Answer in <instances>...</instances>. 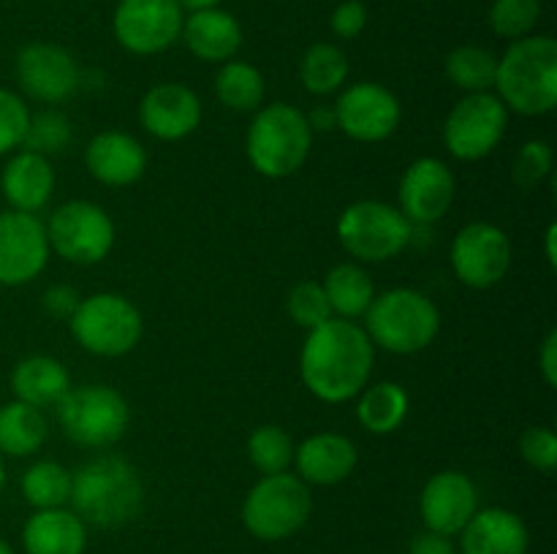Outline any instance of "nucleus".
Wrapping results in <instances>:
<instances>
[{"label": "nucleus", "instance_id": "f257e3e1", "mask_svg": "<svg viewBox=\"0 0 557 554\" xmlns=\"http://www.w3.org/2000/svg\"><path fill=\"white\" fill-rule=\"evenodd\" d=\"M375 345L357 320L330 318L308 331L299 351V378L326 405L357 400L370 383Z\"/></svg>", "mask_w": 557, "mask_h": 554}, {"label": "nucleus", "instance_id": "f03ea898", "mask_svg": "<svg viewBox=\"0 0 557 554\" xmlns=\"http://www.w3.org/2000/svg\"><path fill=\"white\" fill-rule=\"evenodd\" d=\"M71 511L85 525L123 527L145 508V481L134 462L117 454H98L71 473Z\"/></svg>", "mask_w": 557, "mask_h": 554}, {"label": "nucleus", "instance_id": "7ed1b4c3", "mask_svg": "<svg viewBox=\"0 0 557 554\" xmlns=\"http://www.w3.org/2000/svg\"><path fill=\"white\" fill-rule=\"evenodd\" d=\"M495 96L509 112L544 117L557 106V41L553 36L517 38L498 58Z\"/></svg>", "mask_w": 557, "mask_h": 554}, {"label": "nucleus", "instance_id": "20e7f679", "mask_svg": "<svg viewBox=\"0 0 557 554\" xmlns=\"http://www.w3.org/2000/svg\"><path fill=\"white\" fill-rule=\"evenodd\" d=\"M313 147L308 117L294 103L275 101L256 109L245 136V155L256 174L267 179L294 177Z\"/></svg>", "mask_w": 557, "mask_h": 554}, {"label": "nucleus", "instance_id": "39448f33", "mask_svg": "<svg viewBox=\"0 0 557 554\" xmlns=\"http://www.w3.org/2000/svg\"><path fill=\"white\" fill-rule=\"evenodd\" d=\"M364 331L375 348L413 356L435 342L441 331V310L419 288H389L375 293L373 304L364 313Z\"/></svg>", "mask_w": 557, "mask_h": 554}, {"label": "nucleus", "instance_id": "423d86ee", "mask_svg": "<svg viewBox=\"0 0 557 554\" xmlns=\"http://www.w3.org/2000/svg\"><path fill=\"white\" fill-rule=\"evenodd\" d=\"M69 329L82 351L101 358H120L141 342L145 318L123 293L98 291L82 297L79 307L69 318Z\"/></svg>", "mask_w": 557, "mask_h": 554}, {"label": "nucleus", "instance_id": "0eeeda50", "mask_svg": "<svg viewBox=\"0 0 557 554\" xmlns=\"http://www.w3.org/2000/svg\"><path fill=\"white\" fill-rule=\"evenodd\" d=\"M54 413L65 438L92 451L112 449L131 424L128 400L107 383L71 386Z\"/></svg>", "mask_w": 557, "mask_h": 554}, {"label": "nucleus", "instance_id": "6e6552de", "mask_svg": "<svg viewBox=\"0 0 557 554\" xmlns=\"http://www.w3.org/2000/svg\"><path fill=\"white\" fill-rule=\"evenodd\" d=\"M313 494L297 473L261 476L243 500V525L264 543L286 541L308 525Z\"/></svg>", "mask_w": 557, "mask_h": 554}, {"label": "nucleus", "instance_id": "1a4fd4ad", "mask_svg": "<svg viewBox=\"0 0 557 554\" xmlns=\"http://www.w3.org/2000/svg\"><path fill=\"white\" fill-rule=\"evenodd\" d=\"M411 237V221L386 201H354L337 217V242L357 264H384L397 259Z\"/></svg>", "mask_w": 557, "mask_h": 554}, {"label": "nucleus", "instance_id": "9d476101", "mask_svg": "<svg viewBox=\"0 0 557 554\" xmlns=\"http://www.w3.org/2000/svg\"><path fill=\"white\" fill-rule=\"evenodd\" d=\"M44 226H47L49 250L76 266L101 264L112 253L117 239V228L109 212L87 199L60 204Z\"/></svg>", "mask_w": 557, "mask_h": 554}, {"label": "nucleus", "instance_id": "9b49d317", "mask_svg": "<svg viewBox=\"0 0 557 554\" xmlns=\"http://www.w3.org/2000/svg\"><path fill=\"white\" fill-rule=\"evenodd\" d=\"M509 109L495 92H466L444 123V144L457 161H482L498 150L509 128Z\"/></svg>", "mask_w": 557, "mask_h": 554}, {"label": "nucleus", "instance_id": "f8f14e48", "mask_svg": "<svg viewBox=\"0 0 557 554\" xmlns=\"http://www.w3.org/2000/svg\"><path fill=\"white\" fill-rule=\"evenodd\" d=\"M451 269L455 277L468 288H493L509 275L515 248L509 234L487 221H473L462 226L451 239Z\"/></svg>", "mask_w": 557, "mask_h": 554}, {"label": "nucleus", "instance_id": "ddd939ff", "mask_svg": "<svg viewBox=\"0 0 557 554\" xmlns=\"http://www.w3.org/2000/svg\"><path fill=\"white\" fill-rule=\"evenodd\" d=\"M185 11L177 0H120L112 14L114 41L131 54L152 58L183 36Z\"/></svg>", "mask_w": 557, "mask_h": 554}, {"label": "nucleus", "instance_id": "4468645a", "mask_svg": "<svg viewBox=\"0 0 557 554\" xmlns=\"http://www.w3.org/2000/svg\"><path fill=\"white\" fill-rule=\"evenodd\" d=\"M335 106L337 128L354 141L379 144L386 141L403 123L400 98L379 81H354L343 87Z\"/></svg>", "mask_w": 557, "mask_h": 554}, {"label": "nucleus", "instance_id": "2eb2a0df", "mask_svg": "<svg viewBox=\"0 0 557 554\" xmlns=\"http://www.w3.org/2000/svg\"><path fill=\"white\" fill-rule=\"evenodd\" d=\"M14 74L27 98L49 106L69 101L82 87V71L74 54L49 41L25 43L16 52Z\"/></svg>", "mask_w": 557, "mask_h": 554}, {"label": "nucleus", "instance_id": "dca6fc26", "mask_svg": "<svg viewBox=\"0 0 557 554\" xmlns=\"http://www.w3.org/2000/svg\"><path fill=\"white\" fill-rule=\"evenodd\" d=\"M47 226L30 212H0V286L20 288L36 280L49 264Z\"/></svg>", "mask_w": 557, "mask_h": 554}, {"label": "nucleus", "instance_id": "f3484780", "mask_svg": "<svg viewBox=\"0 0 557 554\" xmlns=\"http://www.w3.org/2000/svg\"><path fill=\"white\" fill-rule=\"evenodd\" d=\"M457 179L449 163L441 158L424 155L417 158L403 172L400 188H397V210L411 221V226H430L438 223L455 204Z\"/></svg>", "mask_w": 557, "mask_h": 554}, {"label": "nucleus", "instance_id": "a211bd4d", "mask_svg": "<svg viewBox=\"0 0 557 554\" xmlns=\"http://www.w3.org/2000/svg\"><path fill=\"white\" fill-rule=\"evenodd\" d=\"M479 511V489L462 470H438L428 478L419 494V516L424 530L446 538L460 536L462 527Z\"/></svg>", "mask_w": 557, "mask_h": 554}, {"label": "nucleus", "instance_id": "6ab92c4d", "mask_svg": "<svg viewBox=\"0 0 557 554\" xmlns=\"http://www.w3.org/2000/svg\"><path fill=\"white\" fill-rule=\"evenodd\" d=\"M139 125L158 141H183L201 125V98L183 81H158L141 96Z\"/></svg>", "mask_w": 557, "mask_h": 554}, {"label": "nucleus", "instance_id": "aec40b11", "mask_svg": "<svg viewBox=\"0 0 557 554\" xmlns=\"http://www.w3.org/2000/svg\"><path fill=\"white\" fill-rule=\"evenodd\" d=\"M85 166L107 188H128L147 172V150L125 130H101L85 147Z\"/></svg>", "mask_w": 557, "mask_h": 554}, {"label": "nucleus", "instance_id": "412c9836", "mask_svg": "<svg viewBox=\"0 0 557 554\" xmlns=\"http://www.w3.org/2000/svg\"><path fill=\"white\" fill-rule=\"evenodd\" d=\"M294 465L308 487H335L357 470L359 451L346 435L315 432L294 449Z\"/></svg>", "mask_w": 557, "mask_h": 554}, {"label": "nucleus", "instance_id": "4be33fe9", "mask_svg": "<svg viewBox=\"0 0 557 554\" xmlns=\"http://www.w3.org/2000/svg\"><path fill=\"white\" fill-rule=\"evenodd\" d=\"M54 182H58V174H54L52 161L30 150H16L0 174L5 204L16 212H30V215L41 212L52 201Z\"/></svg>", "mask_w": 557, "mask_h": 554}, {"label": "nucleus", "instance_id": "5701e85b", "mask_svg": "<svg viewBox=\"0 0 557 554\" xmlns=\"http://www.w3.org/2000/svg\"><path fill=\"white\" fill-rule=\"evenodd\" d=\"M531 532L520 514L509 508H479L460 530V554H528Z\"/></svg>", "mask_w": 557, "mask_h": 554}, {"label": "nucleus", "instance_id": "b1692460", "mask_svg": "<svg viewBox=\"0 0 557 554\" xmlns=\"http://www.w3.org/2000/svg\"><path fill=\"white\" fill-rule=\"evenodd\" d=\"M243 38V25H239L237 16L218 5V9L190 11L183 22L180 41L201 63L223 65L237 58Z\"/></svg>", "mask_w": 557, "mask_h": 554}, {"label": "nucleus", "instance_id": "393cba45", "mask_svg": "<svg viewBox=\"0 0 557 554\" xmlns=\"http://www.w3.org/2000/svg\"><path fill=\"white\" fill-rule=\"evenodd\" d=\"M25 554H85L87 525L71 508L33 511L22 527Z\"/></svg>", "mask_w": 557, "mask_h": 554}, {"label": "nucleus", "instance_id": "a878e982", "mask_svg": "<svg viewBox=\"0 0 557 554\" xmlns=\"http://www.w3.org/2000/svg\"><path fill=\"white\" fill-rule=\"evenodd\" d=\"M71 389V375L60 358L47 353H33L20 358L11 369V394L25 405L54 407Z\"/></svg>", "mask_w": 557, "mask_h": 554}, {"label": "nucleus", "instance_id": "bb28decb", "mask_svg": "<svg viewBox=\"0 0 557 554\" xmlns=\"http://www.w3.org/2000/svg\"><path fill=\"white\" fill-rule=\"evenodd\" d=\"M408 407H411V400L400 383L379 380V383H368L357 394V421L370 435H392L406 421Z\"/></svg>", "mask_w": 557, "mask_h": 554}, {"label": "nucleus", "instance_id": "cd10ccee", "mask_svg": "<svg viewBox=\"0 0 557 554\" xmlns=\"http://www.w3.org/2000/svg\"><path fill=\"white\" fill-rule=\"evenodd\" d=\"M321 286H324V293L326 299H330V307L335 318H364V313H368V307L375 299L373 277H370L368 272H364V266L357 264V261H346V264L332 266Z\"/></svg>", "mask_w": 557, "mask_h": 554}, {"label": "nucleus", "instance_id": "c85d7f7f", "mask_svg": "<svg viewBox=\"0 0 557 554\" xmlns=\"http://www.w3.org/2000/svg\"><path fill=\"white\" fill-rule=\"evenodd\" d=\"M49 421L44 411L25 405L20 400H11L0 405V454L14 456H33L44 443H47Z\"/></svg>", "mask_w": 557, "mask_h": 554}, {"label": "nucleus", "instance_id": "c756f323", "mask_svg": "<svg viewBox=\"0 0 557 554\" xmlns=\"http://www.w3.org/2000/svg\"><path fill=\"white\" fill-rule=\"evenodd\" d=\"M215 96L232 112H250L264 106L267 85L256 65L245 60H228L215 74Z\"/></svg>", "mask_w": 557, "mask_h": 554}, {"label": "nucleus", "instance_id": "7c9ffc66", "mask_svg": "<svg viewBox=\"0 0 557 554\" xmlns=\"http://www.w3.org/2000/svg\"><path fill=\"white\" fill-rule=\"evenodd\" d=\"M299 79L310 96H332L348 79V58L337 43L319 41L299 60Z\"/></svg>", "mask_w": 557, "mask_h": 554}, {"label": "nucleus", "instance_id": "2f4dec72", "mask_svg": "<svg viewBox=\"0 0 557 554\" xmlns=\"http://www.w3.org/2000/svg\"><path fill=\"white\" fill-rule=\"evenodd\" d=\"M446 76L462 92H493L498 74V54L479 43H462L446 54Z\"/></svg>", "mask_w": 557, "mask_h": 554}, {"label": "nucleus", "instance_id": "473e14b6", "mask_svg": "<svg viewBox=\"0 0 557 554\" xmlns=\"http://www.w3.org/2000/svg\"><path fill=\"white\" fill-rule=\"evenodd\" d=\"M20 489L33 511L63 508L71 498V470L54 459H41L22 473Z\"/></svg>", "mask_w": 557, "mask_h": 554}, {"label": "nucleus", "instance_id": "72a5a7b5", "mask_svg": "<svg viewBox=\"0 0 557 554\" xmlns=\"http://www.w3.org/2000/svg\"><path fill=\"white\" fill-rule=\"evenodd\" d=\"M294 440L277 424H261L248 438V459L261 476L286 473L294 465Z\"/></svg>", "mask_w": 557, "mask_h": 554}, {"label": "nucleus", "instance_id": "f704fd0d", "mask_svg": "<svg viewBox=\"0 0 557 554\" xmlns=\"http://www.w3.org/2000/svg\"><path fill=\"white\" fill-rule=\"evenodd\" d=\"M74 139V125L65 117L60 109H44V112H30V123H27L25 141L20 150L38 152V155H58Z\"/></svg>", "mask_w": 557, "mask_h": 554}, {"label": "nucleus", "instance_id": "c9c22d12", "mask_svg": "<svg viewBox=\"0 0 557 554\" xmlns=\"http://www.w3.org/2000/svg\"><path fill=\"white\" fill-rule=\"evenodd\" d=\"M539 20H542V0H493L487 16L495 36L506 41L533 36Z\"/></svg>", "mask_w": 557, "mask_h": 554}, {"label": "nucleus", "instance_id": "e433bc0d", "mask_svg": "<svg viewBox=\"0 0 557 554\" xmlns=\"http://www.w3.org/2000/svg\"><path fill=\"white\" fill-rule=\"evenodd\" d=\"M286 313L288 318L305 331L315 329V326H321L324 320L335 318L330 307V299H326L324 293V286L315 280H302L288 291Z\"/></svg>", "mask_w": 557, "mask_h": 554}, {"label": "nucleus", "instance_id": "4c0bfd02", "mask_svg": "<svg viewBox=\"0 0 557 554\" xmlns=\"http://www.w3.org/2000/svg\"><path fill=\"white\" fill-rule=\"evenodd\" d=\"M553 166L555 152L553 147H549V141L531 139L520 147L515 163H511V179H515V185H520V188L531 190L553 174Z\"/></svg>", "mask_w": 557, "mask_h": 554}, {"label": "nucleus", "instance_id": "58836bf2", "mask_svg": "<svg viewBox=\"0 0 557 554\" xmlns=\"http://www.w3.org/2000/svg\"><path fill=\"white\" fill-rule=\"evenodd\" d=\"M27 123H30L27 103L14 90L0 87V158L20 150L25 141Z\"/></svg>", "mask_w": 557, "mask_h": 554}, {"label": "nucleus", "instance_id": "ea45409f", "mask_svg": "<svg viewBox=\"0 0 557 554\" xmlns=\"http://www.w3.org/2000/svg\"><path fill=\"white\" fill-rule=\"evenodd\" d=\"M520 454L528 467L542 476H553L557 467V438L549 427H528L520 435Z\"/></svg>", "mask_w": 557, "mask_h": 554}, {"label": "nucleus", "instance_id": "a19ab883", "mask_svg": "<svg viewBox=\"0 0 557 554\" xmlns=\"http://www.w3.org/2000/svg\"><path fill=\"white\" fill-rule=\"evenodd\" d=\"M368 25V5L362 0H343V3L335 5L330 16V27L337 38H357L359 33Z\"/></svg>", "mask_w": 557, "mask_h": 554}, {"label": "nucleus", "instance_id": "79ce46f5", "mask_svg": "<svg viewBox=\"0 0 557 554\" xmlns=\"http://www.w3.org/2000/svg\"><path fill=\"white\" fill-rule=\"evenodd\" d=\"M82 297L74 286L69 282H58V286H49L41 297V307L49 318L54 320H69L71 315L79 307Z\"/></svg>", "mask_w": 557, "mask_h": 554}, {"label": "nucleus", "instance_id": "37998d69", "mask_svg": "<svg viewBox=\"0 0 557 554\" xmlns=\"http://www.w3.org/2000/svg\"><path fill=\"white\" fill-rule=\"evenodd\" d=\"M408 554H457V549L451 543V538L433 530H422L419 536H413Z\"/></svg>", "mask_w": 557, "mask_h": 554}, {"label": "nucleus", "instance_id": "c03bdc74", "mask_svg": "<svg viewBox=\"0 0 557 554\" xmlns=\"http://www.w3.org/2000/svg\"><path fill=\"white\" fill-rule=\"evenodd\" d=\"M539 373H542L544 383L549 389L557 386V331L549 329L547 337H544L542 348H539Z\"/></svg>", "mask_w": 557, "mask_h": 554}, {"label": "nucleus", "instance_id": "a18cd8bd", "mask_svg": "<svg viewBox=\"0 0 557 554\" xmlns=\"http://www.w3.org/2000/svg\"><path fill=\"white\" fill-rule=\"evenodd\" d=\"M308 117L310 130H319V134H326V130L337 128V117H335V106H315L313 112L305 114Z\"/></svg>", "mask_w": 557, "mask_h": 554}, {"label": "nucleus", "instance_id": "49530a36", "mask_svg": "<svg viewBox=\"0 0 557 554\" xmlns=\"http://www.w3.org/2000/svg\"><path fill=\"white\" fill-rule=\"evenodd\" d=\"M557 223H549L547 231H544V259H547L549 269L557 266Z\"/></svg>", "mask_w": 557, "mask_h": 554}, {"label": "nucleus", "instance_id": "de8ad7c7", "mask_svg": "<svg viewBox=\"0 0 557 554\" xmlns=\"http://www.w3.org/2000/svg\"><path fill=\"white\" fill-rule=\"evenodd\" d=\"M180 9L185 11V14H190V11H205V9H218V5L223 3V0H177Z\"/></svg>", "mask_w": 557, "mask_h": 554}, {"label": "nucleus", "instance_id": "09e8293b", "mask_svg": "<svg viewBox=\"0 0 557 554\" xmlns=\"http://www.w3.org/2000/svg\"><path fill=\"white\" fill-rule=\"evenodd\" d=\"M5 489V462H3V454H0V494H3Z\"/></svg>", "mask_w": 557, "mask_h": 554}, {"label": "nucleus", "instance_id": "8fccbe9b", "mask_svg": "<svg viewBox=\"0 0 557 554\" xmlns=\"http://www.w3.org/2000/svg\"><path fill=\"white\" fill-rule=\"evenodd\" d=\"M0 554H14V549H11V543L5 538H0Z\"/></svg>", "mask_w": 557, "mask_h": 554}]
</instances>
